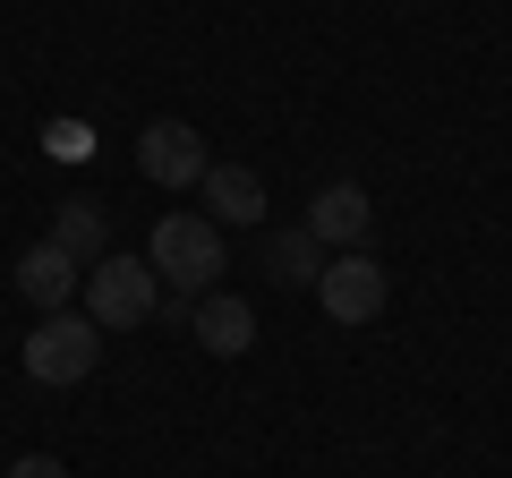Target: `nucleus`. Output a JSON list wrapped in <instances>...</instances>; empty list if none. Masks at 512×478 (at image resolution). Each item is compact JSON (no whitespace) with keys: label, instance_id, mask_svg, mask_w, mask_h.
Returning a JSON list of instances; mask_svg holds the SVG:
<instances>
[{"label":"nucleus","instance_id":"423d86ee","mask_svg":"<svg viewBox=\"0 0 512 478\" xmlns=\"http://www.w3.org/2000/svg\"><path fill=\"white\" fill-rule=\"evenodd\" d=\"M308 231H316V248H367V231H376V205H367V188L359 180H325L316 188V205H308Z\"/></svg>","mask_w":512,"mask_h":478},{"label":"nucleus","instance_id":"0eeeda50","mask_svg":"<svg viewBox=\"0 0 512 478\" xmlns=\"http://www.w3.org/2000/svg\"><path fill=\"white\" fill-rule=\"evenodd\" d=\"M197 197H205V222H214V231H256V222H265V180H256L248 163H214Z\"/></svg>","mask_w":512,"mask_h":478},{"label":"nucleus","instance_id":"9d476101","mask_svg":"<svg viewBox=\"0 0 512 478\" xmlns=\"http://www.w3.org/2000/svg\"><path fill=\"white\" fill-rule=\"evenodd\" d=\"M52 248H60V257H77V265H103V257H111L103 205H94V197H69V205L52 214Z\"/></svg>","mask_w":512,"mask_h":478},{"label":"nucleus","instance_id":"7ed1b4c3","mask_svg":"<svg viewBox=\"0 0 512 478\" xmlns=\"http://www.w3.org/2000/svg\"><path fill=\"white\" fill-rule=\"evenodd\" d=\"M94 359H103V325L94 316H43L35 333H26V376L35 385H86L94 376Z\"/></svg>","mask_w":512,"mask_h":478},{"label":"nucleus","instance_id":"f257e3e1","mask_svg":"<svg viewBox=\"0 0 512 478\" xmlns=\"http://www.w3.org/2000/svg\"><path fill=\"white\" fill-rule=\"evenodd\" d=\"M146 265H154V282H171V291H214V274H222V231L205 214H163L154 222V239H146Z\"/></svg>","mask_w":512,"mask_h":478},{"label":"nucleus","instance_id":"20e7f679","mask_svg":"<svg viewBox=\"0 0 512 478\" xmlns=\"http://www.w3.org/2000/svg\"><path fill=\"white\" fill-rule=\"evenodd\" d=\"M384 265L367 257V248H342V257H325V274H316V299H325L333 325H376L384 316Z\"/></svg>","mask_w":512,"mask_h":478},{"label":"nucleus","instance_id":"9b49d317","mask_svg":"<svg viewBox=\"0 0 512 478\" xmlns=\"http://www.w3.org/2000/svg\"><path fill=\"white\" fill-rule=\"evenodd\" d=\"M265 274H274L282 291H316V274H325V248H316L308 222H299V231H274V239H265Z\"/></svg>","mask_w":512,"mask_h":478},{"label":"nucleus","instance_id":"f03ea898","mask_svg":"<svg viewBox=\"0 0 512 478\" xmlns=\"http://www.w3.org/2000/svg\"><path fill=\"white\" fill-rule=\"evenodd\" d=\"M154 308H163V291H154V265H146V257H120V248H111L103 265H86V316H94L103 333L146 325Z\"/></svg>","mask_w":512,"mask_h":478},{"label":"nucleus","instance_id":"f8f14e48","mask_svg":"<svg viewBox=\"0 0 512 478\" xmlns=\"http://www.w3.org/2000/svg\"><path fill=\"white\" fill-rule=\"evenodd\" d=\"M9 478H69V470H60L52 453H26V461H9Z\"/></svg>","mask_w":512,"mask_h":478},{"label":"nucleus","instance_id":"39448f33","mask_svg":"<svg viewBox=\"0 0 512 478\" xmlns=\"http://www.w3.org/2000/svg\"><path fill=\"white\" fill-rule=\"evenodd\" d=\"M137 171H146L154 188H205L214 154H205V137L188 129V120H146V129H137Z\"/></svg>","mask_w":512,"mask_h":478},{"label":"nucleus","instance_id":"1a4fd4ad","mask_svg":"<svg viewBox=\"0 0 512 478\" xmlns=\"http://www.w3.org/2000/svg\"><path fill=\"white\" fill-rule=\"evenodd\" d=\"M18 291L35 299L43 316H60V308H69V291H86V265H77V257H60L52 239H35V248L18 257Z\"/></svg>","mask_w":512,"mask_h":478},{"label":"nucleus","instance_id":"6e6552de","mask_svg":"<svg viewBox=\"0 0 512 478\" xmlns=\"http://www.w3.org/2000/svg\"><path fill=\"white\" fill-rule=\"evenodd\" d=\"M188 342H205L214 359H239V350H256V308L239 291H205L188 308Z\"/></svg>","mask_w":512,"mask_h":478}]
</instances>
